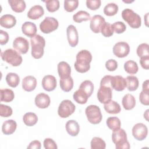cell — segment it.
<instances>
[{
    "mask_svg": "<svg viewBox=\"0 0 149 149\" xmlns=\"http://www.w3.org/2000/svg\"><path fill=\"white\" fill-rule=\"evenodd\" d=\"M44 14V10L42 6L36 5L32 6L27 12V17L32 20L40 18Z\"/></svg>",
    "mask_w": 149,
    "mask_h": 149,
    "instance_id": "cell-19",
    "label": "cell"
},
{
    "mask_svg": "<svg viewBox=\"0 0 149 149\" xmlns=\"http://www.w3.org/2000/svg\"><path fill=\"white\" fill-rule=\"evenodd\" d=\"M24 123L28 126H33L36 125L38 121L37 115L33 112H27L23 117Z\"/></svg>",
    "mask_w": 149,
    "mask_h": 149,
    "instance_id": "cell-30",
    "label": "cell"
},
{
    "mask_svg": "<svg viewBox=\"0 0 149 149\" xmlns=\"http://www.w3.org/2000/svg\"><path fill=\"white\" fill-rule=\"evenodd\" d=\"M112 140L116 149H129L130 144L127 141V134L123 129L119 128L112 132Z\"/></svg>",
    "mask_w": 149,
    "mask_h": 149,
    "instance_id": "cell-3",
    "label": "cell"
},
{
    "mask_svg": "<svg viewBox=\"0 0 149 149\" xmlns=\"http://www.w3.org/2000/svg\"><path fill=\"white\" fill-rule=\"evenodd\" d=\"M139 100L140 102L144 105H149V91L142 90L139 95Z\"/></svg>",
    "mask_w": 149,
    "mask_h": 149,
    "instance_id": "cell-47",
    "label": "cell"
},
{
    "mask_svg": "<svg viewBox=\"0 0 149 149\" xmlns=\"http://www.w3.org/2000/svg\"><path fill=\"white\" fill-rule=\"evenodd\" d=\"M90 144L91 149H105L106 147V144L104 140L98 137H93Z\"/></svg>",
    "mask_w": 149,
    "mask_h": 149,
    "instance_id": "cell-39",
    "label": "cell"
},
{
    "mask_svg": "<svg viewBox=\"0 0 149 149\" xmlns=\"http://www.w3.org/2000/svg\"><path fill=\"white\" fill-rule=\"evenodd\" d=\"M5 79L7 84L11 87L14 88L17 87L20 83V77L18 74L15 73H8Z\"/></svg>",
    "mask_w": 149,
    "mask_h": 149,
    "instance_id": "cell-32",
    "label": "cell"
},
{
    "mask_svg": "<svg viewBox=\"0 0 149 149\" xmlns=\"http://www.w3.org/2000/svg\"><path fill=\"white\" fill-rule=\"evenodd\" d=\"M104 108L105 111L110 114H117L121 111L120 105L116 101L112 100L104 104Z\"/></svg>",
    "mask_w": 149,
    "mask_h": 149,
    "instance_id": "cell-26",
    "label": "cell"
},
{
    "mask_svg": "<svg viewBox=\"0 0 149 149\" xmlns=\"http://www.w3.org/2000/svg\"><path fill=\"white\" fill-rule=\"evenodd\" d=\"M140 63L141 67L144 69H149V56H146L140 58Z\"/></svg>",
    "mask_w": 149,
    "mask_h": 149,
    "instance_id": "cell-51",
    "label": "cell"
},
{
    "mask_svg": "<svg viewBox=\"0 0 149 149\" xmlns=\"http://www.w3.org/2000/svg\"><path fill=\"white\" fill-rule=\"evenodd\" d=\"M78 0H65L64 1V9L68 12L74 11L78 7Z\"/></svg>",
    "mask_w": 149,
    "mask_h": 149,
    "instance_id": "cell-42",
    "label": "cell"
},
{
    "mask_svg": "<svg viewBox=\"0 0 149 149\" xmlns=\"http://www.w3.org/2000/svg\"><path fill=\"white\" fill-rule=\"evenodd\" d=\"M92 61V55L87 49L80 51L76 55V61L74 63V68L79 73H83L88 72L90 68V63Z\"/></svg>",
    "mask_w": 149,
    "mask_h": 149,
    "instance_id": "cell-1",
    "label": "cell"
},
{
    "mask_svg": "<svg viewBox=\"0 0 149 149\" xmlns=\"http://www.w3.org/2000/svg\"><path fill=\"white\" fill-rule=\"evenodd\" d=\"M73 98L74 100L78 104H84L87 102L89 97L83 91L79 88V90H76L74 93Z\"/></svg>",
    "mask_w": 149,
    "mask_h": 149,
    "instance_id": "cell-31",
    "label": "cell"
},
{
    "mask_svg": "<svg viewBox=\"0 0 149 149\" xmlns=\"http://www.w3.org/2000/svg\"><path fill=\"white\" fill-rule=\"evenodd\" d=\"M122 17L132 28L138 29L141 26V19L140 16L132 9L129 8L124 9L122 12Z\"/></svg>",
    "mask_w": 149,
    "mask_h": 149,
    "instance_id": "cell-5",
    "label": "cell"
},
{
    "mask_svg": "<svg viewBox=\"0 0 149 149\" xmlns=\"http://www.w3.org/2000/svg\"><path fill=\"white\" fill-rule=\"evenodd\" d=\"M105 68L109 71H114L118 68V62L116 61L113 59L108 60L105 62Z\"/></svg>",
    "mask_w": 149,
    "mask_h": 149,
    "instance_id": "cell-49",
    "label": "cell"
},
{
    "mask_svg": "<svg viewBox=\"0 0 149 149\" xmlns=\"http://www.w3.org/2000/svg\"><path fill=\"white\" fill-rule=\"evenodd\" d=\"M143 91H149V80H146L143 83L142 85Z\"/></svg>",
    "mask_w": 149,
    "mask_h": 149,
    "instance_id": "cell-53",
    "label": "cell"
},
{
    "mask_svg": "<svg viewBox=\"0 0 149 149\" xmlns=\"http://www.w3.org/2000/svg\"><path fill=\"white\" fill-rule=\"evenodd\" d=\"M125 79L126 87L129 91H133L137 89L139 85V81L137 77L134 76H128Z\"/></svg>",
    "mask_w": 149,
    "mask_h": 149,
    "instance_id": "cell-29",
    "label": "cell"
},
{
    "mask_svg": "<svg viewBox=\"0 0 149 149\" xmlns=\"http://www.w3.org/2000/svg\"><path fill=\"white\" fill-rule=\"evenodd\" d=\"M79 88L83 91L90 97L94 90V84L90 80H84L80 84Z\"/></svg>",
    "mask_w": 149,
    "mask_h": 149,
    "instance_id": "cell-36",
    "label": "cell"
},
{
    "mask_svg": "<svg viewBox=\"0 0 149 149\" xmlns=\"http://www.w3.org/2000/svg\"><path fill=\"white\" fill-rule=\"evenodd\" d=\"M43 144L45 149H56L58 148L55 141L50 138H46L44 140Z\"/></svg>",
    "mask_w": 149,
    "mask_h": 149,
    "instance_id": "cell-48",
    "label": "cell"
},
{
    "mask_svg": "<svg viewBox=\"0 0 149 149\" xmlns=\"http://www.w3.org/2000/svg\"><path fill=\"white\" fill-rule=\"evenodd\" d=\"M101 34L105 37H109L113 34V29L112 25L108 22H105L100 30Z\"/></svg>",
    "mask_w": 149,
    "mask_h": 149,
    "instance_id": "cell-40",
    "label": "cell"
},
{
    "mask_svg": "<svg viewBox=\"0 0 149 149\" xmlns=\"http://www.w3.org/2000/svg\"><path fill=\"white\" fill-rule=\"evenodd\" d=\"M148 111H149V109H147L146 111V112L144 113V118L148 121Z\"/></svg>",
    "mask_w": 149,
    "mask_h": 149,
    "instance_id": "cell-54",
    "label": "cell"
},
{
    "mask_svg": "<svg viewBox=\"0 0 149 149\" xmlns=\"http://www.w3.org/2000/svg\"><path fill=\"white\" fill-rule=\"evenodd\" d=\"M149 45L147 43L140 44L137 48L136 52L139 57L141 58L146 56H149Z\"/></svg>",
    "mask_w": 149,
    "mask_h": 149,
    "instance_id": "cell-43",
    "label": "cell"
},
{
    "mask_svg": "<svg viewBox=\"0 0 149 149\" xmlns=\"http://www.w3.org/2000/svg\"><path fill=\"white\" fill-rule=\"evenodd\" d=\"M16 19L15 17L10 14L2 15L0 18V24L6 29H10L15 26Z\"/></svg>",
    "mask_w": 149,
    "mask_h": 149,
    "instance_id": "cell-20",
    "label": "cell"
},
{
    "mask_svg": "<svg viewBox=\"0 0 149 149\" xmlns=\"http://www.w3.org/2000/svg\"><path fill=\"white\" fill-rule=\"evenodd\" d=\"M148 134V129L146 125L138 123L134 125L132 128L133 136L139 141L144 140Z\"/></svg>",
    "mask_w": 149,
    "mask_h": 149,
    "instance_id": "cell-10",
    "label": "cell"
},
{
    "mask_svg": "<svg viewBox=\"0 0 149 149\" xmlns=\"http://www.w3.org/2000/svg\"><path fill=\"white\" fill-rule=\"evenodd\" d=\"M85 112L87 120L90 123L96 125L101 122L102 116L100 108L98 106L90 105L86 108Z\"/></svg>",
    "mask_w": 149,
    "mask_h": 149,
    "instance_id": "cell-6",
    "label": "cell"
},
{
    "mask_svg": "<svg viewBox=\"0 0 149 149\" xmlns=\"http://www.w3.org/2000/svg\"><path fill=\"white\" fill-rule=\"evenodd\" d=\"M29 149H40L41 148V143L38 140H34L30 142L29 145L27 146Z\"/></svg>",
    "mask_w": 149,
    "mask_h": 149,
    "instance_id": "cell-52",
    "label": "cell"
},
{
    "mask_svg": "<svg viewBox=\"0 0 149 149\" xmlns=\"http://www.w3.org/2000/svg\"><path fill=\"white\" fill-rule=\"evenodd\" d=\"M59 26L58 20L53 17H45L40 24V29L42 33L49 34L56 30Z\"/></svg>",
    "mask_w": 149,
    "mask_h": 149,
    "instance_id": "cell-8",
    "label": "cell"
},
{
    "mask_svg": "<svg viewBox=\"0 0 149 149\" xmlns=\"http://www.w3.org/2000/svg\"><path fill=\"white\" fill-rule=\"evenodd\" d=\"M101 1L100 0H87L86 6L90 10H97L101 6Z\"/></svg>",
    "mask_w": 149,
    "mask_h": 149,
    "instance_id": "cell-46",
    "label": "cell"
},
{
    "mask_svg": "<svg viewBox=\"0 0 149 149\" xmlns=\"http://www.w3.org/2000/svg\"><path fill=\"white\" fill-rule=\"evenodd\" d=\"M90 15L86 11L79 10L73 16V20L76 23H81L83 21L90 20Z\"/></svg>",
    "mask_w": 149,
    "mask_h": 149,
    "instance_id": "cell-34",
    "label": "cell"
},
{
    "mask_svg": "<svg viewBox=\"0 0 149 149\" xmlns=\"http://www.w3.org/2000/svg\"><path fill=\"white\" fill-rule=\"evenodd\" d=\"M50 97L47 94L41 93L37 94L35 98L36 105L41 109L47 108L50 105Z\"/></svg>",
    "mask_w": 149,
    "mask_h": 149,
    "instance_id": "cell-16",
    "label": "cell"
},
{
    "mask_svg": "<svg viewBox=\"0 0 149 149\" xmlns=\"http://www.w3.org/2000/svg\"><path fill=\"white\" fill-rule=\"evenodd\" d=\"M2 59L13 66H18L22 63V56L15 50L9 48L1 53Z\"/></svg>",
    "mask_w": 149,
    "mask_h": 149,
    "instance_id": "cell-4",
    "label": "cell"
},
{
    "mask_svg": "<svg viewBox=\"0 0 149 149\" xmlns=\"http://www.w3.org/2000/svg\"><path fill=\"white\" fill-rule=\"evenodd\" d=\"M125 70L129 74H136L139 70V67L137 63L132 60L126 61L124 63Z\"/></svg>",
    "mask_w": 149,
    "mask_h": 149,
    "instance_id": "cell-35",
    "label": "cell"
},
{
    "mask_svg": "<svg viewBox=\"0 0 149 149\" xmlns=\"http://www.w3.org/2000/svg\"><path fill=\"white\" fill-rule=\"evenodd\" d=\"M107 126L112 131L120 128L121 126V122L120 119L116 116L109 117L106 121Z\"/></svg>",
    "mask_w": 149,
    "mask_h": 149,
    "instance_id": "cell-37",
    "label": "cell"
},
{
    "mask_svg": "<svg viewBox=\"0 0 149 149\" xmlns=\"http://www.w3.org/2000/svg\"><path fill=\"white\" fill-rule=\"evenodd\" d=\"M111 86L112 89L117 91H123L126 87V79L119 75L112 76L111 79Z\"/></svg>",
    "mask_w": 149,
    "mask_h": 149,
    "instance_id": "cell-17",
    "label": "cell"
},
{
    "mask_svg": "<svg viewBox=\"0 0 149 149\" xmlns=\"http://www.w3.org/2000/svg\"><path fill=\"white\" fill-rule=\"evenodd\" d=\"M56 79L52 75H46L42 79V88L47 91H51L56 87Z\"/></svg>",
    "mask_w": 149,
    "mask_h": 149,
    "instance_id": "cell-15",
    "label": "cell"
},
{
    "mask_svg": "<svg viewBox=\"0 0 149 149\" xmlns=\"http://www.w3.org/2000/svg\"><path fill=\"white\" fill-rule=\"evenodd\" d=\"M118 11V6L115 3H109L104 8V13L105 15L112 16L115 15Z\"/></svg>",
    "mask_w": 149,
    "mask_h": 149,
    "instance_id": "cell-38",
    "label": "cell"
},
{
    "mask_svg": "<svg viewBox=\"0 0 149 149\" xmlns=\"http://www.w3.org/2000/svg\"><path fill=\"white\" fill-rule=\"evenodd\" d=\"M112 97V88L107 86H100L98 92L97 98L102 104H105L110 101Z\"/></svg>",
    "mask_w": 149,
    "mask_h": 149,
    "instance_id": "cell-9",
    "label": "cell"
},
{
    "mask_svg": "<svg viewBox=\"0 0 149 149\" xmlns=\"http://www.w3.org/2000/svg\"><path fill=\"white\" fill-rule=\"evenodd\" d=\"M17 127V123L16 121L12 119L5 120L2 126V133L5 135H10L13 134Z\"/></svg>",
    "mask_w": 149,
    "mask_h": 149,
    "instance_id": "cell-22",
    "label": "cell"
},
{
    "mask_svg": "<svg viewBox=\"0 0 149 149\" xmlns=\"http://www.w3.org/2000/svg\"><path fill=\"white\" fill-rule=\"evenodd\" d=\"M113 53L118 58H125L130 52L129 44L124 41H120L115 44L113 47Z\"/></svg>",
    "mask_w": 149,
    "mask_h": 149,
    "instance_id": "cell-11",
    "label": "cell"
},
{
    "mask_svg": "<svg viewBox=\"0 0 149 149\" xmlns=\"http://www.w3.org/2000/svg\"><path fill=\"white\" fill-rule=\"evenodd\" d=\"M13 47L20 54H25L28 52L29 42L24 37H17L13 40Z\"/></svg>",
    "mask_w": 149,
    "mask_h": 149,
    "instance_id": "cell-12",
    "label": "cell"
},
{
    "mask_svg": "<svg viewBox=\"0 0 149 149\" xmlns=\"http://www.w3.org/2000/svg\"><path fill=\"white\" fill-rule=\"evenodd\" d=\"M105 22L104 17L100 15H94L90 19V29L94 33H99L102 24Z\"/></svg>",
    "mask_w": 149,
    "mask_h": 149,
    "instance_id": "cell-14",
    "label": "cell"
},
{
    "mask_svg": "<svg viewBox=\"0 0 149 149\" xmlns=\"http://www.w3.org/2000/svg\"><path fill=\"white\" fill-rule=\"evenodd\" d=\"M122 103L124 109L126 110H131L136 105V100L133 95L126 94L122 98Z\"/></svg>",
    "mask_w": 149,
    "mask_h": 149,
    "instance_id": "cell-25",
    "label": "cell"
},
{
    "mask_svg": "<svg viewBox=\"0 0 149 149\" xmlns=\"http://www.w3.org/2000/svg\"><path fill=\"white\" fill-rule=\"evenodd\" d=\"M66 35L69 44L72 47H75L79 42L77 30L73 25H69L66 29Z\"/></svg>",
    "mask_w": 149,
    "mask_h": 149,
    "instance_id": "cell-13",
    "label": "cell"
},
{
    "mask_svg": "<svg viewBox=\"0 0 149 149\" xmlns=\"http://www.w3.org/2000/svg\"><path fill=\"white\" fill-rule=\"evenodd\" d=\"M12 109L8 105L1 104L0 105V115L2 117L7 118L12 115Z\"/></svg>",
    "mask_w": 149,
    "mask_h": 149,
    "instance_id": "cell-44",
    "label": "cell"
},
{
    "mask_svg": "<svg viewBox=\"0 0 149 149\" xmlns=\"http://www.w3.org/2000/svg\"><path fill=\"white\" fill-rule=\"evenodd\" d=\"M15 94L13 91L9 88L1 89V101L9 102L13 100Z\"/></svg>",
    "mask_w": 149,
    "mask_h": 149,
    "instance_id": "cell-33",
    "label": "cell"
},
{
    "mask_svg": "<svg viewBox=\"0 0 149 149\" xmlns=\"http://www.w3.org/2000/svg\"><path fill=\"white\" fill-rule=\"evenodd\" d=\"M113 31L117 34H121L123 33L126 29V26L125 24L122 22H116L112 24Z\"/></svg>",
    "mask_w": 149,
    "mask_h": 149,
    "instance_id": "cell-45",
    "label": "cell"
},
{
    "mask_svg": "<svg viewBox=\"0 0 149 149\" xmlns=\"http://www.w3.org/2000/svg\"><path fill=\"white\" fill-rule=\"evenodd\" d=\"M22 31L24 35L31 38L36 36L37 33V27L33 22H26L22 24Z\"/></svg>",
    "mask_w": 149,
    "mask_h": 149,
    "instance_id": "cell-21",
    "label": "cell"
},
{
    "mask_svg": "<svg viewBox=\"0 0 149 149\" xmlns=\"http://www.w3.org/2000/svg\"><path fill=\"white\" fill-rule=\"evenodd\" d=\"M31 55L35 59H40L44 55L45 40L43 37L37 34L30 38Z\"/></svg>",
    "mask_w": 149,
    "mask_h": 149,
    "instance_id": "cell-2",
    "label": "cell"
},
{
    "mask_svg": "<svg viewBox=\"0 0 149 149\" xmlns=\"http://www.w3.org/2000/svg\"><path fill=\"white\" fill-rule=\"evenodd\" d=\"M37 80L33 76H27L22 80V87L26 91H33L37 86Z\"/></svg>",
    "mask_w": 149,
    "mask_h": 149,
    "instance_id": "cell-18",
    "label": "cell"
},
{
    "mask_svg": "<svg viewBox=\"0 0 149 149\" xmlns=\"http://www.w3.org/2000/svg\"><path fill=\"white\" fill-rule=\"evenodd\" d=\"M58 73L60 78L70 76L71 68L70 65L66 62H60L57 66Z\"/></svg>",
    "mask_w": 149,
    "mask_h": 149,
    "instance_id": "cell-24",
    "label": "cell"
},
{
    "mask_svg": "<svg viewBox=\"0 0 149 149\" xmlns=\"http://www.w3.org/2000/svg\"><path fill=\"white\" fill-rule=\"evenodd\" d=\"M59 83L61 88L65 92H69L73 88V80L70 76L60 78Z\"/></svg>",
    "mask_w": 149,
    "mask_h": 149,
    "instance_id": "cell-27",
    "label": "cell"
},
{
    "mask_svg": "<svg viewBox=\"0 0 149 149\" xmlns=\"http://www.w3.org/2000/svg\"><path fill=\"white\" fill-rule=\"evenodd\" d=\"M65 127L68 133L72 136H76L80 132L79 125L74 120H68L66 123Z\"/></svg>",
    "mask_w": 149,
    "mask_h": 149,
    "instance_id": "cell-23",
    "label": "cell"
},
{
    "mask_svg": "<svg viewBox=\"0 0 149 149\" xmlns=\"http://www.w3.org/2000/svg\"><path fill=\"white\" fill-rule=\"evenodd\" d=\"M46 5L47 9L49 12H54L59 8V1L58 0L43 1Z\"/></svg>",
    "mask_w": 149,
    "mask_h": 149,
    "instance_id": "cell-41",
    "label": "cell"
},
{
    "mask_svg": "<svg viewBox=\"0 0 149 149\" xmlns=\"http://www.w3.org/2000/svg\"><path fill=\"white\" fill-rule=\"evenodd\" d=\"M0 44L5 45L6 44L9 40V34L6 31H5L2 30H0Z\"/></svg>",
    "mask_w": 149,
    "mask_h": 149,
    "instance_id": "cell-50",
    "label": "cell"
},
{
    "mask_svg": "<svg viewBox=\"0 0 149 149\" xmlns=\"http://www.w3.org/2000/svg\"><path fill=\"white\" fill-rule=\"evenodd\" d=\"M75 109V105L71 101L64 100L58 107V114L62 118H66L74 113Z\"/></svg>",
    "mask_w": 149,
    "mask_h": 149,
    "instance_id": "cell-7",
    "label": "cell"
},
{
    "mask_svg": "<svg viewBox=\"0 0 149 149\" xmlns=\"http://www.w3.org/2000/svg\"><path fill=\"white\" fill-rule=\"evenodd\" d=\"M8 3L12 10L16 13H21L23 12L26 7V3L23 0H9Z\"/></svg>",
    "mask_w": 149,
    "mask_h": 149,
    "instance_id": "cell-28",
    "label": "cell"
}]
</instances>
